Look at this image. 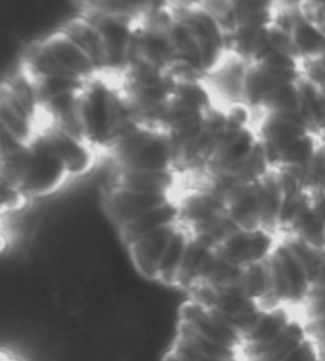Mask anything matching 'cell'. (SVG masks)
I'll return each mask as SVG.
<instances>
[{
  "label": "cell",
  "instance_id": "1",
  "mask_svg": "<svg viewBox=\"0 0 325 361\" xmlns=\"http://www.w3.org/2000/svg\"><path fill=\"white\" fill-rule=\"evenodd\" d=\"M103 154L110 170L102 206L136 273L184 293L238 274L187 228L181 211L183 176L164 127L132 118Z\"/></svg>",
  "mask_w": 325,
  "mask_h": 361
},
{
  "label": "cell",
  "instance_id": "2",
  "mask_svg": "<svg viewBox=\"0 0 325 361\" xmlns=\"http://www.w3.org/2000/svg\"><path fill=\"white\" fill-rule=\"evenodd\" d=\"M237 279L256 305L295 309L325 358V249L300 238H278Z\"/></svg>",
  "mask_w": 325,
  "mask_h": 361
},
{
  "label": "cell",
  "instance_id": "3",
  "mask_svg": "<svg viewBox=\"0 0 325 361\" xmlns=\"http://www.w3.org/2000/svg\"><path fill=\"white\" fill-rule=\"evenodd\" d=\"M237 276L186 292L162 361H248L246 325L254 301Z\"/></svg>",
  "mask_w": 325,
  "mask_h": 361
},
{
  "label": "cell",
  "instance_id": "4",
  "mask_svg": "<svg viewBox=\"0 0 325 361\" xmlns=\"http://www.w3.org/2000/svg\"><path fill=\"white\" fill-rule=\"evenodd\" d=\"M248 361H325L295 309L256 305L246 325Z\"/></svg>",
  "mask_w": 325,
  "mask_h": 361
},
{
  "label": "cell",
  "instance_id": "5",
  "mask_svg": "<svg viewBox=\"0 0 325 361\" xmlns=\"http://www.w3.org/2000/svg\"><path fill=\"white\" fill-rule=\"evenodd\" d=\"M80 2L84 13L130 19V21H140L141 18L168 6L167 0H80Z\"/></svg>",
  "mask_w": 325,
  "mask_h": 361
},
{
  "label": "cell",
  "instance_id": "6",
  "mask_svg": "<svg viewBox=\"0 0 325 361\" xmlns=\"http://www.w3.org/2000/svg\"><path fill=\"white\" fill-rule=\"evenodd\" d=\"M302 18L325 37V0H295Z\"/></svg>",
  "mask_w": 325,
  "mask_h": 361
},
{
  "label": "cell",
  "instance_id": "7",
  "mask_svg": "<svg viewBox=\"0 0 325 361\" xmlns=\"http://www.w3.org/2000/svg\"><path fill=\"white\" fill-rule=\"evenodd\" d=\"M167 2L173 8H192V6H200L203 0H167Z\"/></svg>",
  "mask_w": 325,
  "mask_h": 361
},
{
  "label": "cell",
  "instance_id": "8",
  "mask_svg": "<svg viewBox=\"0 0 325 361\" xmlns=\"http://www.w3.org/2000/svg\"><path fill=\"white\" fill-rule=\"evenodd\" d=\"M322 217H324V224H325V198H324V203H322Z\"/></svg>",
  "mask_w": 325,
  "mask_h": 361
}]
</instances>
